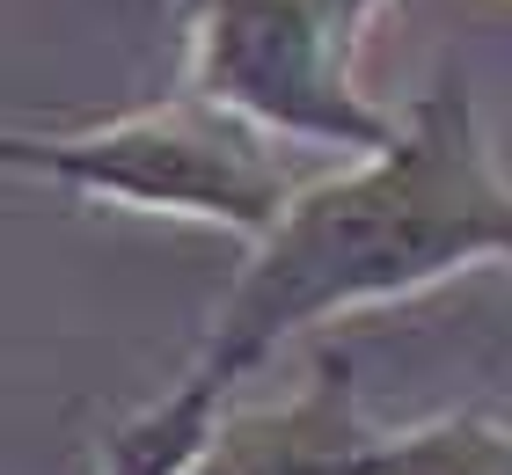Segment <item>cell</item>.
Here are the masks:
<instances>
[{
	"mask_svg": "<svg viewBox=\"0 0 512 475\" xmlns=\"http://www.w3.org/2000/svg\"><path fill=\"white\" fill-rule=\"evenodd\" d=\"M0 169L74 190L88 205L235 227L249 242H264L278 212L322 176L286 139L198 88L118 117H81V125H0Z\"/></svg>",
	"mask_w": 512,
	"mask_h": 475,
	"instance_id": "cell-2",
	"label": "cell"
},
{
	"mask_svg": "<svg viewBox=\"0 0 512 475\" xmlns=\"http://www.w3.org/2000/svg\"><path fill=\"white\" fill-rule=\"evenodd\" d=\"M476 264H512V176L483 132L469 74L439 66L381 154L322 169L264 242H249L191 366L96 446V475H176L286 337L410 300Z\"/></svg>",
	"mask_w": 512,
	"mask_h": 475,
	"instance_id": "cell-1",
	"label": "cell"
},
{
	"mask_svg": "<svg viewBox=\"0 0 512 475\" xmlns=\"http://www.w3.org/2000/svg\"><path fill=\"white\" fill-rule=\"evenodd\" d=\"M381 475H512V417L454 410L381 439Z\"/></svg>",
	"mask_w": 512,
	"mask_h": 475,
	"instance_id": "cell-5",
	"label": "cell"
},
{
	"mask_svg": "<svg viewBox=\"0 0 512 475\" xmlns=\"http://www.w3.org/2000/svg\"><path fill=\"white\" fill-rule=\"evenodd\" d=\"M388 424L366 417L344 351H322L308 388L278 402H227L176 475H381Z\"/></svg>",
	"mask_w": 512,
	"mask_h": 475,
	"instance_id": "cell-4",
	"label": "cell"
},
{
	"mask_svg": "<svg viewBox=\"0 0 512 475\" xmlns=\"http://www.w3.org/2000/svg\"><path fill=\"white\" fill-rule=\"evenodd\" d=\"M388 0H183V88L213 95L286 147L381 154L403 117L359 88V30Z\"/></svg>",
	"mask_w": 512,
	"mask_h": 475,
	"instance_id": "cell-3",
	"label": "cell"
}]
</instances>
